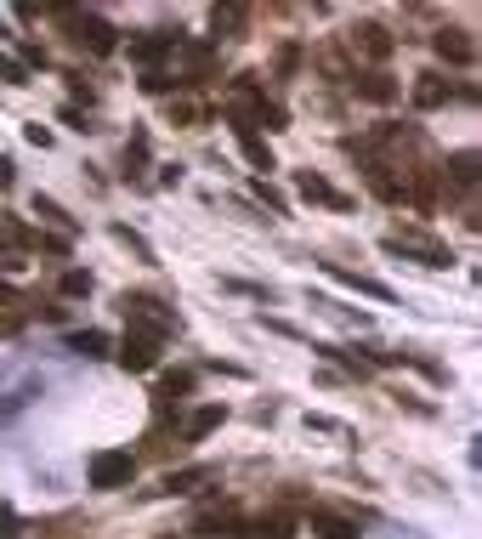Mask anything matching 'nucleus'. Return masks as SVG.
Instances as JSON below:
<instances>
[{
	"label": "nucleus",
	"mask_w": 482,
	"mask_h": 539,
	"mask_svg": "<svg viewBox=\"0 0 482 539\" xmlns=\"http://www.w3.org/2000/svg\"><path fill=\"white\" fill-rule=\"evenodd\" d=\"M120 307H125V318H131V335H142V341H165V335H176V313H165V301L125 296Z\"/></svg>",
	"instance_id": "f257e3e1"
},
{
	"label": "nucleus",
	"mask_w": 482,
	"mask_h": 539,
	"mask_svg": "<svg viewBox=\"0 0 482 539\" xmlns=\"http://www.w3.org/2000/svg\"><path fill=\"white\" fill-rule=\"evenodd\" d=\"M57 18L69 23V35L80 40V46H91L97 57H108L114 46H120V40H114V29H108L97 12H80V6H57Z\"/></svg>",
	"instance_id": "f03ea898"
},
{
	"label": "nucleus",
	"mask_w": 482,
	"mask_h": 539,
	"mask_svg": "<svg viewBox=\"0 0 482 539\" xmlns=\"http://www.w3.org/2000/svg\"><path fill=\"white\" fill-rule=\"evenodd\" d=\"M131 477H137V460H131V449H103V454H91V488L114 494V488H125Z\"/></svg>",
	"instance_id": "7ed1b4c3"
},
{
	"label": "nucleus",
	"mask_w": 482,
	"mask_h": 539,
	"mask_svg": "<svg viewBox=\"0 0 482 539\" xmlns=\"http://www.w3.org/2000/svg\"><path fill=\"white\" fill-rule=\"evenodd\" d=\"M386 250L392 256H420L426 267H448V244H437L431 233H414V227H403V233H386Z\"/></svg>",
	"instance_id": "20e7f679"
},
{
	"label": "nucleus",
	"mask_w": 482,
	"mask_h": 539,
	"mask_svg": "<svg viewBox=\"0 0 482 539\" xmlns=\"http://www.w3.org/2000/svg\"><path fill=\"white\" fill-rule=\"evenodd\" d=\"M176 46H182V40H176L171 29H154V35H137V40H131V63H142L148 74H159V63H165V57H176Z\"/></svg>",
	"instance_id": "39448f33"
},
{
	"label": "nucleus",
	"mask_w": 482,
	"mask_h": 539,
	"mask_svg": "<svg viewBox=\"0 0 482 539\" xmlns=\"http://www.w3.org/2000/svg\"><path fill=\"white\" fill-rule=\"evenodd\" d=\"M154 364H159V341H142V335H125V341H120V369L148 375Z\"/></svg>",
	"instance_id": "423d86ee"
},
{
	"label": "nucleus",
	"mask_w": 482,
	"mask_h": 539,
	"mask_svg": "<svg viewBox=\"0 0 482 539\" xmlns=\"http://www.w3.org/2000/svg\"><path fill=\"white\" fill-rule=\"evenodd\" d=\"M295 188H301V199H312V205H329V210H346V205H352V199H346L341 188H329L318 171H301V176H295Z\"/></svg>",
	"instance_id": "0eeeda50"
},
{
	"label": "nucleus",
	"mask_w": 482,
	"mask_h": 539,
	"mask_svg": "<svg viewBox=\"0 0 482 539\" xmlns=\"http://www.w3.org/2000/svg\"><path fill=\"white\" fill-rule=\"evenodd\" d=\"M193 534H205V539H233V534H244V522H239V511H233V505H222V511H199Z\"/></svg>",
	"instance_id": "6e6552de"
},
{
	"label": "nucleus",
	"mask_w": 482,
	"mask_h": 539,
	"mask_svg": "<svg viewBox=\"0 0 482 539\" xmlns=\"http://www.w3.org/2000/svg\"><path fill=\"white\" fill-rule=\"evenodd\" d=\"M307 528L318 539H358V522L352 517H341V511H312L307 517Z\"/></svg>",
	"instance_id": "1a4fd4ad"
},
{
	"label": "nucleus",
	"mask_w": 482,
	"mask_h": 539,
	"mask_svg": "<svg viewBox=\"0 0 482 539\" xmlns=\"http://www.w3.org/2000/svg\"><path fill=\"white\" fill-rule=\"evenodd\" d=\"M431 46H437V57H443V63H471V40H465V29H437V35H431Z\"/></svg>",
	"instance_id": "9d476101"
},
{
	"label": "nucleus",
	"mask_w": 482,
	"mask_h": 539,
	"mask_svg": "<svg viewBox=\"0 0 482 539\" xmlns=\"http://www.w3.org/2000/svg\"><path fill=\"white\" fill-rule=\"evenodd\" d=\"M352 46L369 57H392V35H386L380 23H358V29H352Z\"/></svg>",
	"instance_id": "9b49d317"
},
{
	"label": "nucleus",
	"mask_w": 482,
	"mask_h": 539,
	"mask_svg": "<svg viewBox=\"0 0 482 539\" xmlns=\"http://www.w3.org/2000/svg\"><path fill=\"white\" fill-rule=\"evenodd\" d=\"M222 420H227L222 403H205V409H193V415H188V426H182V432H188L193 443H199V437H210L216 426H222Z\"/></svg>",
	"instance_id": "f8f14e48"
},
{
	"label": "nucleus",
	"mask_w": 482,
	"mask_h": 539,
	"mask_svg": "<svg viewBox=\"0 0 482 539\" xmlns=\"http://www.w3.org/2000/svg\"><path fill=\"white\" fill-rule=\"evenodd\" d=\"M329 279H341V284H352V290H363V296H380V301H392V290L380 279H363V273H352V267H335L329 261Z\"/></svg>",
	"instance_id": "ddd939ff"
},
{
	"label": "nucleus",
	"mask_w": 482,
	"mask_h": 539,
	"mask_svg": "<svg viewBox=\"0 0 482 539\" xmlns=\"http://www.w3.org/2000/svg\"><path fill=\"white\" fill-rule=\"evenodd\" d=\"M443 103H448V80L420 74V86H414V108H443Z\"/></svg>",
	"instance_id": "4468645a"
},
{
	"label": "nucleus",
	"mask_w": 482,
	"mask_h": 539,
	"mask_svg": "<svg viewBox=\"0 0 482 539\" xmlns=\"http://www.w3.org/2000/svg\"><path fill=\"white\" fill-rule=\"evenodd\" d=\"M199 483H210V466H188V471H171V477H165V494H193V488Z\"/></svg>",
	"instance_id": "2eb2a0df"
},
{
	"label": "nucleus",
	"mask_w": 482,
	"mask_h": 539,
	"mask_svg": "<svg viewBox=\"0 0 482 539\" xmlns=\"http://www.w3.org/2000/svg\"><path fill=\"white\" fill-rule=\"evenodd\" d=\"M443 176L454 182V188H477V154H454L443 165Z\"/></svg>",
	"instance_id": "dca6fc26"
},
{
	"label": "nucleus",
	"mask_w": 482,
	"mask_h": 539,
	"mask_svg": "<svg viewBox=\"0 0 482 539\" xmlns=\"http://www.w3.org/2000/svg\"><path fill=\"white\" fill-rule=\"evenodd\" d=\"M69 352H80V358H103V352H108V335L103 330H74L69 335Z\"/></svg>",
	"instance_id": "f3484780"
},
{
	"label": "nucleus",
	"mask_w": 482,
	"mask_h": 539,
	"mask_svg": "<svg viewBox=\"0 0 482 539\" xmlns=\"http://www.w3.org/2000/svg\"><path fill=\"white\" fill-rule=\"evenodd\" d=\"M358 91L369 97V103H392L397 97V86L386 80V74H358Z\"/></svg>",
	"instance_id": "a211bd4d"
},
{
	"label": "nucleus",
	"mask_w": 482,
	"mask_h": 539,
	"mask_svg": "<svg viewBox=\"0 0 482 539\" xmlns=\"http://www.w3.org/2000/svg\"><path fill=\"white\" fill-rule=\"evenodd\" d=\"M188 392H193V375L182 369V375H165V381H159V392H154V398H159V409H165L171 398H188Z\"/></svg>",
	"instance_id": "6ab92c4d"
},
{
	"label": "nucleus",
	"mask_w": 482,
	"mask_h": 539,
	"mask_svg": "<svg viewBox=\"0 0 482 539\" xmlns=\"http://www.w3.org/2000/svg\"><path fill=\"white\" fill-rule=\"evenodd\" d=\"M35 216H40V222H57V227H63V233H69V227H74V216H69V210L57 205V199H40V193H35Z\"/></svg>",
	"instance_id": "aec40b11"
},
{
	"label": "nucleus",
	"mask_w": 482,
	"mask_h": 539,
	"mask_svg": "<svg viewBox=\"0 0 482 539\" xmlns=\"http://www.w3.org/2000/svg\"><path fill=\"white\" fill-rule=\"evenodd\" d=\"M239 142H244V159H250L256 171H273V148H267V142L261 137H239Z\"/></svg>",
	"instance_id": "412c9836"
},
{
	"label": "nucleus",
	"mask_w": 482,
	"mask_h": 539,
	"mask_svg": "<svg viewBox=\"0 0 482 539\" xmlns=\"http://www.w3.org/2000/svg\"><path fill=\"white\" fill-rule=\"evenodd\" d=\"M256 539H295V522H290V517H267V522L256 528Z\"/></svg>",
	"instance_id": "4be33fe9"
},
{
	"label": "nucleus",
	"mask_w": 482,
	"mask_h": 539,
	"mask_svg": "<svg viewBox=\"0 0 482 539\" xmlns=\"http://www.w3.org/2000/svg\"><path fill=\"white\" fill-rule=\"evenodd\" d=\"M210 23H216V35H222V29H239V23H244V6H216V12H210Z\"/></svg>",
	"instance_id": "5701e85b"
},
{
	"label": "nucleus",
	"mask_w": 482,
	"mask_h": 539,
	"mask_svg": "<svg viewBox=\"0 0 482 539\" xmlns=\"http://www.w3.org/2000/svg\"><path fill=\"white\" fill-rule=\"evenodd\" d=\"M6 307H18V296H12V290H0V335H12L23 324L18 313H6Z\"/></svg>",
	"instance_id": "b1692460"
},
{
	"label": "nucleus",
	"mask_w": 482,
	"mask_h": 539,
	"mask_svg": "<svg viewBox=\"0 0 482 539\" xmlns=\"http://www.w3.org/2000/svg\"><path fill=\"white\" fill-rule=\"evenodd\" d=\"M63 296H91V273H80V267L63 273Z\"/></svg>",
	"instance_id": "393cba45"
},
{
	"label": "nucleus",
	"mask_w": 482,
	"mask_h": 539,
	"mask_svg": "<svg viewBox=\"0 0 482 539\" xmlns=\"http://www.w3.org/2000/svg\"><path fill=\"white\" fill-rule=\"evenodd\" d=\"M114 239H120V244H131V250H137L142 261H154V250L142 244V233H131V227H114Z\"/></svg>",
	"instance_id": "a878e982"
},
{
	"label": "nucleus",
	"mask_w": 482,
	"mask_h": 539,
	"mask_svg": "<svg viewBox=\"0 0 482 539\" xmlns=\"http://www.w3.org/2000/svg\"><path fill=\"white\" fill-rule=\"evenodd\" d=\"M0 80H12V86H23V63H12L6 52H0Z\"/></svg>",
	"instance_id": "bb28decb"
},
{
	"label": "nucleus",
	"mask_w": 482,
	"mask_h": 539,
	"mask_svg": "<svg viewBox=\"0 0 482 539\" xmlns=\"http://www.w3.org/2000/svg\"><path fill=\"white\" fill-rule=\"evenodd\" d=\"M18 534V511H12V505H0V539H12Z\"/></svg>",
	"instance_id": "cd10ccee"
},
{
	"label": "nucleus",
	"mask_w": 482,
	"mask_h": 539,
	"mask_svg": "<svg viewBox=\"0 0 482 539\" xmlns=\"http://www.w3.org/2000/svg\"><path fill=\"white\" fill-rule=\"evenodd\" d=\"M159 539H176V534H159Z\"/></svg>",
	"instance_id": "c85d7f7f"
}]
</instances>
